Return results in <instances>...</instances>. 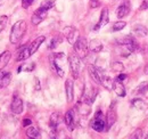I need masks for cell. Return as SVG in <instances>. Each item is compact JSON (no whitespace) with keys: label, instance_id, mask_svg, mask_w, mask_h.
I'll return each instance as SVG.
<instances>
[{"label":"cell","instance_id":"9c48e42d","mask_svg":"<svg viewBox=\"0 0 148 139\" xmlns=\"http://www.w3.org/2000/svg\"><path fill=\"white\" fill-rule=\"evenodd\" d=\"M110 22V17H108V9L107 8H104L101 10V14H100V18H99V22L97 23V25L93 28V30H99L100 28L107 25V23Z\"/></svg>","mask_w":148,"mask_h":139},{"label":"cell","instance_id":"b9f144b4","mask_svg":"<svg viewBox=\"0 0 148 139\" xmlns=\"http://www.w3.org/2000/svg\"><path fill=\"white\" fill-rule=\"evenodd\" d=\"M34 80H36V83H37V86H36V89H37V90H40V85H39V80H38V78H36Z\"/></svg>","mask_w":148,"mask_h":139},{"label":"cell","instance_id":"30bf717a","mask_svg":"<svg viewBox=\"0 0 148 139\" xmlns=\"http://www.w3.org/2000/svg\"><path fill=\"white\" fill-rule=\"evenodd\" d=\"M65 92H66V100L71 103L74 98V83L73 80L67 79L65 82Z\"/></svg>","mask_w":148,"mask_h":139},{"label":"cell","instance_id":"f1b7e54d","mask_svg":"<svg viewBox=\"0 0 148 139\" xmlns=\"http://www.w3.org/2000/svg\"><path fill=\"white\" fill-rule=\"evenodd\" d=\"M62 36L60 35H57L55 38H53V40L50 41V45H49V48L50 49H55L56 47L59 45V43H62Z\"/></svg>","mask_w":148,"mask_h":139},{"label":"cell","instance_id":"ab89813d","mask_svg":"<svg viewBox=\"0 0 148 139\" xmlns=\"http://www.w3.org/2000/svg\"><path fill=\"white\" fill-rule=\"evenodd\" d=\"M125 79H127V75H125V74H122V73L117 76V80H120V81H123V80H125Z\"/></svg>","mask_w":148,"mask_h":139},{"label":"cell","instance_id":"ffe728a7","mask_svg":"<svg viewBox=\"0 0 148 139\" xmlns=\"http://www.w3.org/2000/svg\"><path fill=\"white\" fill-rule=\"evenodd\" d=\"M96 96H97V90L91 88L88 92H86V95H84V97H83V98H84L83 102H86V103H88V104H92L93 102H95V99H96Z\"/></svg>","mask_w":148,"mask_h":139},{"label":"cell","instance_id":"e0dca14e","mask_svg":"<svg viewBox=\"0 0 148 139\" xmlns=\"http://www.w3.org/2000/svg\"><path fill=\"white\" fill-rule=\"evenodd\" d=\"M103 49V43L98 39H93L89 42V50L91 52H100Z\"/></svg>","mask_w":148,"mask_h":139},{"label":"cell","instance_id":"7c38bea8","mask_svg":"<svg viewBox=\"0 0 148 139\" xmlns=\"http://www.w3.org/2000/svg\"><path fill=\"white\" fill-rule=\"evenodd\" d=\"M75 109H70L65 114V123L70 130H73L75 128V116H74Z\"/></svg>","mask_w":148,"mask_h":139},{"label":"cell","instance_id":"d590c367","mask_svg":"<svg viewBox=\"0 0 148 139\" xmlns=\"http://www.w3.org/2000/svg\"><path fill=\"white\" fill-rule=\"evenodd\" d=\"M33 1L34 0H22V7L26 9V8H29L33 3Z\"/></svg>","mask_w":148,"mask_h":139},{"label":"cell","instance_id":"60d3db41","mask_svg":"<svg viewBox=\"0 0 148 139\" xmlns=\"http://www.w3.org/2000/svg\"><path fill=\"white\" fill-rule=\"evenodd\" d=\"M3 75H5V72L0 71V88H1V83H2V78H3Z\"/></svg>","mask_w":148,"mask_h":139},{"label":"cell","instance_id":"cb8c5ba5","mask_svg":"<svg viewBox=\"0 0 148 139\" xmlns=\"http://www.w3.org/2000/svg\"><path fill=\"white\" fill-rule=\"evenodd\" d=\"M100 85H103L105 88H107V89H111L113 87V81L111 80V78L110 76H107L104 72H103V74H101V82H100Z\"/></svg>","mask_w":148,"mask_h":139},{"label":"cell","instance_id":"2e32d148","mask_svg":"<svg viewBox=\"0 0 148 139\" xmlns=\"http://www.w3.org/2000/svg\"><path fill=\"white\" fill-rule=\"evenodd\" d=\"M116 122V111L114 109V107H113V105L111 106V108H110V111L107 112V130L111 128L112 125L114 124Z\"/></svg>","mask_w":148,"mask_h":139},{"label":"cell","instance_id":"ee69618b","mask_svg":"<svg viewBox=\"0 0 148 139\" xmlns=\"http://www.w3.org/2000/svg\"><path fill=\"white\" fill-rule=\"evenodd\" d=\"M144 72H145V74H148V65L145 67V70H144Z\"/></svg>","mask_w":148,"mask_h":139},{"label":"cell","instance_id":"7402d4cb","mask_svg":"<svg viewBox=\"0 0 148 139\" xmlns=\"http://www.w3.org/2000/svg\"><path fill=\"white\" fill-rule=\"evenodd\" d=\"M60 122V116L58 113H54L51 116H50V127H51V130H53V133H56V129H57V125L59 124Z\"/></svg>","mask_w":148,"mask_h":139},{"label":"cell","instance_id":"e575fe53","mask_svg":"<svg viewBox=\"0 0 148 139\" xmlns=\"http://www.w3.org/2000/svg\"><path fill=\"white\" fill-rule=\"evenodd\" d=\"M148 83H141L139 87L137 88V90H136V92H138V94H144L145 92V90H146V88H147Z\"/></svg>","mask_w":148,"mask_h":139},{"label":"cell","instance_id":"4fadbf2b","mask_svg":"<svg viewBox=\"0 0 148 139\" xmlns=\"http://www.w3.org/2000/svg\"><path fill=\"white\" fill-rule=\"evenodd\" d=\"M45 40H46V38H45L43 35H41V36H38L34 41H32V42L29 45V48H30V54H31V56H32L34 52H37L38 49H39V47L41 46V43H43V41H45Z\"/></svg>","mask_w":148,"mask_h":139},{"label":"cell","instance_id":"52a82bcc","mask_svg":"<svg viewBox=\"0 0 148 139\" xmlns=\"http://www.w3.org/2000/svg\"><path fill=\"white\" fill-rule=\"evenodd\" d=\"M88 72H89V75H90V78L92 79L93 81H95L96 83L100 85L103 71L100 69H97V67L93 66V65H89V66H88Z\"/></svg>","mask_w":148,"mask_h":139},{"label":"cell","instance_id":"8d00e7d4","mask_svg":"<svg viewBox=\"0 0 148 139\" xmlns=\"http://www.w3.org/2000/svg\"><path fill=\"white\" fill-rule=\"evenodd\" d=\"M99 5V0H90V7L91 8H96Z\"/></svg>","mask_w":148,"mask_h":139},{"label":"cell","instance_id":"9a60e30c","mask_svg":"<svg viewBox=\"0 0 148 139\" xmlns=\"http://www.w3.org/2000/svg\"><path fill=\"white\" fill-rule=\"evenodd\" d=\"M10 57H12V52L9 50H6L0 55V70H3L9 63L10 61Z\"/></svg>","mask_w":148,"mask_h":139},{"label":"cell","instance_id":"836d02e7","mask_svg":"<svg viewBox=\"0 0 148 139\" xmlns=\"http://www.w3.org/2000/svg\"><path fill=\"white\" fill-rule=\"evenodd\" d=\"M143 137H144V132H143L141 129L136 130V131L132 133V136H131V138H143Z\"/></svg>","mask_w":148,"mask_h":139},{"label":"cell","instance_id":"44dd1931","mask_svg":"<svg viewBox=\"0 0 148 139\" xmlns=\"http://www.w3.org/2000/svg\"><path fill=\"white\" fill-rule=\"evenodd\" d=\"M133 34L137 35V36H146L148 34V30L147 28H145L144 25H136L132 30Z\"/></svg>","mask_w":148,"mask_h":139},{"label":"cell","instance_id":"d6a6232c","mask_svg":"<svg viewBox=\"0 0 148 139\" xmlns=\"http://www.w3.org/2000/svg\"><path fill=\"white\" fill-rule=\"evenodd\" d=\"M10 82V73H5L3 78H2V83H1V88H6Z\"/></svg>","mask_w":148,"mask_h":139},{"label":"cell","instance_id":"d6986e66","mask_svg":"<svg viewBox=\"0 0 148 139\" xmlns=\"http://www.w3.org/2000/svg\"><path fill=\"white\" fill-rule=\"evenodd\" d=\"M75 107H77L79 113H80L81 115H83V116L88 115V114L90 113V111H91V108H90V104H88V103H86V102L80 103V104L77 105V106H75Z\"/></svg>","mask_w":148,"mask_h":139},{"label":"cell","instance_id":"f35d334b","mask_svg":"<svg viewBox=\"0 0 148 139\" xmlns=\"http://www.w3.org/2000/svg\"><path fill=\"white\" fill-rule=\"evenodd\" d=\"M147 8H148V1H144L140 5V10H144V9H147Z\"/></svg>","mask_w":148,"mask_h":139},{"label":"cell","instance_id":"83f0119b","mask_svg":"<svg viewBox=\"0 0 148 139\" xmlns=\"http://www.w3.org/2000/svg\"><path fill=\"white\" fill-rule=\"evenodd\" d=\"M132 104L134 105V107H137V108H139V109H145L148 106L143 99H139V98L133 99V100H132Z\"/></svg>","mask_w":148,"mask_h":139},{"label":"cell","instance_id":"7a4b0ae2","mask_svg":"<svg viewBox=\"0 0 148 139\" xmlns=\"http://www.w3.org/2000/svg\"><path fill=\"white\" fill-rule=\"evenodd\" d=\"M74 52L80 58H86L89 52V43L86 38L79 36L77 40L74 42Z\"/></svg>","mask_w":148,"mask_h":139},{"label":"cell","instance_id":"5b68a950","mask_svg":"<svg viewBox=\"0 0 148 139\" xmlns=\"http://www.w3.org/2000/svg\"><path fill=\"white\" fill-rule=\"evenodd\" d=\"M63 34L66 38V40L69 41V43H71V45H74V42L79 38V32H77V30L75 28H73V26H66L63 30Z\"/></svg>","mask_w":148,"mask_h":139},{"label":"cell","instance_id":"603a6c76","mask_svg":"<svg viewBox=\"0 0 148 139\" xmlns=\"http://www.w3.org/2000/svg\"><path fill=\"white\" fill-rule=\"evenodd\" d=\"M26 135L30 138H40V131H39V129H38L37 127H33L32 124H31L30 128H27Z\"/></svg>","mask_w":148,"mask_h":139},{"label":"cell","instance_id":"74e56055","mask_svg":"<svg viewBox=\"0 0 148 139\" xmlns=\"http://www.w3.org/2000/svg\"><path fill=\"white\" fill-rule=\"evenodd\" d=\"M32 124V121L30 120V119H25L24 121H23V127H29V125H31Z\"/></svg>","mask_w":148,"mask_h":139},{"label":"cell","instance_id":"d4e9b609","mask_svg":"<svg viewBox=\"0 0 148 139\" xmlns=\"http://www.w3.org/2000/svg\"><path fill=\"white\" fill-rule=\"evenodd\" d=\"M54 6H55V0H43L41 2V5H40V8H42V9H45V10L48 12Z\"/></svg>","mask_w":148,"mask_h":139},{"label":"cell","instance_id":"8fae6325","mask_svg":"<svg viewBox=\"0 0 148 139\" xmlns=\"http://www.w3.org/2000/svg\"><path fill=\"white\" fill-rule=\"evenodd\" d=\"M113 90L115 91V94L119 96V97H124L125 95H127V91H125V88L123 86V83H122V81H120V80H115V81H113Z\"/></svg>","mask_w":148,"mask_h":139},{"label":"cell","instance_id":"f546056e","mask_svg":"<svg viewBox=\"0 0 148 139\" xmlns=\"http://www.w3.org/2000/svg\"><path fill=\"white\" fill-rule=\"evenodd\" d=\"M111 66H112V70H113L114 72H122V71L124 70L123 64L120 63V62H113Z\"/></svg>","mask_w":148,"mask_h":139},{"label":"cell","instance_id":"3957f363","mask_svg":"<svg viewBox=\"0 0 148 139\" xmlns=\"http://www.w3.org/2000/svg\"><path fill=\"white\" fill-rule=\"evenodd\" d=\"M91 128L97 132H101L106 129V122L104 120V115L100 111H98L96 113V116L91 121Z\"/></svg>","mask_w":148,"mask_h":139},{"label":"cell","instance_id":"1f68e13d","mask_svg":"<svg viewBox=\"0 0 148 139\" xmlns=\"http://www.w3.org/2000/svg\"><path fill=\"white\" fill-rule=\"evenodd\" d=\"M7 23H8V17H7L6 15L0 16V33L5 30V28H6Z\"/></svg>","mask_w":148,"mask_h":139},{"label":"cell","instance_id":"4dcf8cb0","mask_svg":"<svg viewBox=\"0 0 148 139\" xmlns=\"http://www.w3.org/2000/svg\"><path fill=\"white\" fill-rule=\"evenodd\" d=\"M125 25H127L125 22L119 21V22H116V23L113 25V31H121V30H123V29L125 28Z\"/></svg>","mask_w":148,"mask_h":139},{"label":"cell","instance_id":"484cf974","mask_svg":"<svg viewBox=\"0 0 148 139\" xmlns=\"http://www.w3.org/2000/svg\"><path fill=\"white\" fill-rule=\"evenodd\" d=\"M50 61H51V67H53L54 71L57 73V75H58V76H60V78H62V76H64V71H63V69L59 66V64H58V63H56L55 61H54V59H51V58H50Z\"/></svg>","mask_w":148,"mask_h":139},{"label":"cell","instance_id":"8992f818","mask_svg":"<svg viewBox=\"0 0 148 139\" xmlns=\"http://www.w3.org/2000/svg\"><path fill=\"white\" fill-rule=\"evenodd\" d=\"M10 109L14 114H21L24 109V105H23V100L22 98H19L18 96H15L12 100V104H10Z\"/></svg>","mask_w":148,"mask_h":139},{"label":"cell","instance_id":"7bdbcfd3","mask_svg":"<svg viewBox=\"0 0 148 139\" xmlns=\"http://www.w3.org/2000/svg\"><path fill=\"white\" fill-rule=\"evenodd\" d=\"M144 95L148 97V86H147V88H146V90H145V92H144Z\"/></svg>","mask_w":148,"mask_h":139},{"label":"cell","instance_id":"5bb4252c","mask_svg":"<svg viewBox=\"0 0 148 139\" xmlns=\"http://www.w3.org/2000/svg\"><path fill=\"white\" fill-rule=\"evenodd\" d=\"M130 13V6L129 3H122L121 6H119L117 10H116V15L119 18H123L125 16H128Z\"/></svg>","mask_w":148,"mask_h":139},{"label":"cell","instance_id":"ba28073f","mask_svg":"<svg viewBox=\"0 0 148 139\" xmlns=\"http://www.w3.org/2000/svg\"><path fill=\"white\" fill-rule=\"evenodd\" d=\"M47 10H45V9H42V8H38L37 10L34 12V14H33V16L31 18V22H32V24L33 25H38V24H40L45 18L47 17Z\"/></svg>","mask_w":148,"mask_h":139},{"label":"cell","instance_id":"277c9868","mask_svg":"<svg viewBox=\"0 0 148 139\" xmlns=\"http://www.w3.org/2000/svg\"><path fill=\"white\" fill-rule=\"evenodd\" d=\"M80 59H81V58H80L76 54H72V55L69 57L70 67H71V71H72V73H73L74 78H77V76H79V72H80V67H81Z\"/></svg>","mask_w":148,"mask_h":139},{"label":"cell","instance_id":"4316f807","mask_svg":"<svg viewBox=\"0 0 148 139\" xmlns=\"http://www.w3.org/2000/svg\"><path fill=\"white\" fill-rule=\"evenodd\" d=\"M36 67V65L33 64V63H25V64H23V65H21L18 67V71L17 72H22V71H25V72H31V71H33V69Z\"/></svg>","mask_w":148,"mask_h":139},{"label":"cell","instance_id":"f6af8a7d","mask_svg":"<svg viewBox=\"0 0 148 139\" xmlns=\"http://www.w3.org/2000/svg\"><path fill=\"white\" fill-rule=\"evenodd\" d=\"M2 3H3V0H0V6H1Z\"/></svg>","mask_w":148,"mask_h":139},{"label":"cell","instance_id":"ac0fdd59","mask_svg":"<svg viewBox=\"0 0 148 139\" xmlns=\"http://www.w3.org/2000/svg\"><path fill=\"white\" fill-rule=\"evenodd\" d=\"M29 57H31V54H30V48H29V46H24V47H22V48L18 50L17 61H18V62H23V61L27 59Z\"/></svg>","mask_w":148,"mask_h":139},{"label":"cell","instance_id":"6da1fadb","mask_svg":"<svg viewBox=\"0 0 148 139\" xmlns=\"http://www.w3.org/2000/svg\"><path fill=\"white\" fill-rule=\"evenodd\" d=\"M26 32V22L25 21H18L16 22L10 31V43H18L21 41V39L23 38V35Z\"/></svg>","mask_w":148,"mask_h":139}]
</instances>
